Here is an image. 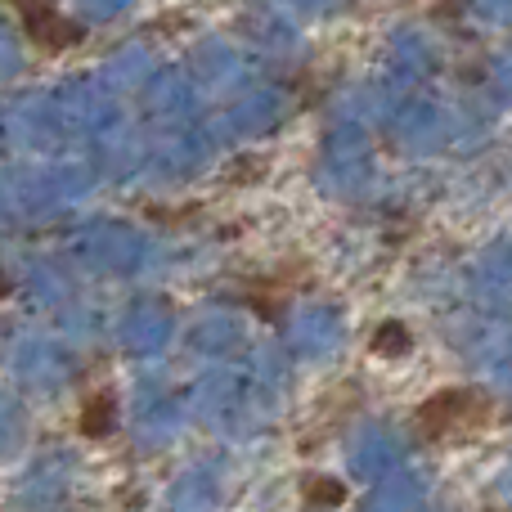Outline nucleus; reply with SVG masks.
<instances>
[{
  "mask_svg": "<svg viewBox=\"0 0 512 512\" xmlns=\"http://www.w3.org/2000/svg\"><path fill=\"white\" fill-rule=\"evenodd\" d=\"M414 423L427 445H463L495 423V400L477 387H445L418 405Z\"/></svg>",
  "mask_w": 512,
  "mask_h": 512,
  "instance_id": "nucleus-1",
  "label": "nucleus"
},
{
  "mask_svg": "<svg viewBox=\"0 0 512 512\" xmlns=\"http://www.w3.org/2000/svg\"><path fill=\"white\" fill-rule=\"evenodd\" d=\"M9 5H14L18 18H23L27 41L41 45V50L63 54V50H72V45L86 41V27H81L77 18L63 14L54 0H9Z\"/></svg>",
  "mask_w": 512,
  "mask_h": 512,
  "instance_id": "nucleus-2",
  "label": "nucleus"
},
{
  "mask_svg": "<svg viewBox=\"0 0 512 512\" xmlns=\"http://www.w3.org/2000/svg\"><path fill=\"white\" fill-rule=\"evenodd\" d=\"M77 427H81V436H90V441H104V436H113V427H117V391L113 387L95 391V396L81 405Z\"/></svg>",
  "mask_w": 512,
  "mask_h": 512,
  "instance_id": "nucleus-3",
  "label": "nucleus"
},
{
  "mask_svg": "<svg viewBox=\"0 0 512 512\" xmlns=\"http://www.w3.org/2000/svg\"><path fill=\"white\" fill-rule=\"evenodd\" d=\"M301 499H306L310 508H342L346 499H351V490L337 477H310V481H301Z\"/></svg>",
  "mask_w": 512,
  "mask_h": 512,
  "instance_id": "nucleus-4",
  "label": "nucleus"
},
{
  "mask_svg": "<svg viewBox=\"0 0 512 512\" xmlns=\"http://www.w3.org/2000/svg\"><path fill=\"white\" fill-rule=\"evenodd\" d=\"M409 342H414V337H409V328L396 324V319H387V324L373 328V351H378V355H405Z\"/></svg>",
  "mask_w": 512,
  "mask_h": 512,
  "instance_id": "nucleus-5",
  "label": "nucleus"
},
{
  "mask_svg": "<svg viewBox=\"0 0 512 512\" xmlns=\"http://www.w3.org/2000/svg\"><path fill=\"white\" fill-rule=\"evenodd\" d=\"M0 297H9V279H5V274H0Z\"/></svg>",
  "mask_w": 512,
  "mask_h": 512,
  "instance_id": "nucleus-6",
  "label": "nucleus"
}]
</instances>
